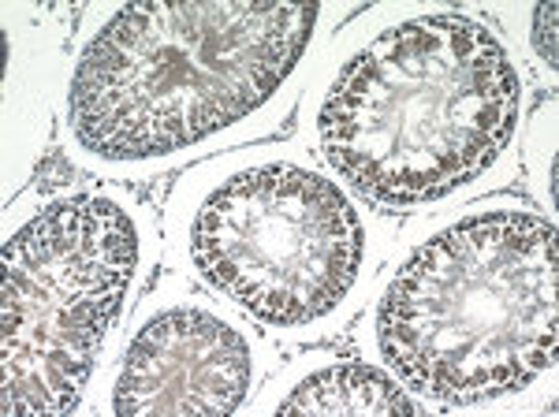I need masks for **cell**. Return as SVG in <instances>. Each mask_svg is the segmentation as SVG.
I'll list each match as a JSON object with an SVG mask.
<instances>
[{"label": "cell", "instance_id": "1", "mask_svg": "<svg viewBox=\"0 0 559 417\" xmlns=\"http://www.w3.org/2000/svg\"><path fill=\"white\" fill-rule=\"evenodd\" d=\"M522 75L485 23L432 12L384 26L336 71L318 150L358 198L418 208L481 179L511 146Z\"/></svg>", "mask_w": 559, "mask_h": 417}, {"label": "cell", "instance_id": "2", "mask_svg": "<svg viewBox=\"0 0 559 417\" xmlns=\"http://www.w3.org/2000/svg\"><path fill=\"white\" fill-rule=\"evenodd\" d=\"M318 4H131L90 38L68 86L75 142L102 160L191 150L254 116L318 31Z\"/></svg>", "mask_w": 559, "mask_h": 417}, {"label": "cell", "instance_id": "3", "mask_svg": "<svg viewBox=\"0 0 559 417\" xmlns=\"http://www.w3.org/2000/svg\"><path fill=\"white\" fill-rule=\"evenodd\" d=\"M556 224L481 208L421 242L377 310L395 377L444 406L515 395L556 366Z\"/></svg>", "mask_w": 559, "mask_h": 417}, {"label": "cell", "instance_id": "4", "mask_svg": "<svg viewBox=\"0 0 559 417\" xmlns=\"http://www.w3.org/2000/svg\"><path fill=\"white\" fill-rule=\"evenodd\" d=\"M0 410L79 406L139 272V224L105 194L57 198L4 242Z\"/></svg>", "mask_w": 559, "mask_h": 417}, {"label": "cell", "instance_id": "5", "mask_svg": "<svg viewBox=\"0 0 559 417\" xmlns=\"http://www.w3.org/2000/svg\"><path fill=\"white\" fill-rule=\"evenodd\" d=\"M198 276L269 329L324 321L358 284L366 228L332 179L265 160L231 171L191 224Z\"/></svg>", "mask_w": 559, "mask_h": 417}, {"label": "cell", "instance_id": "6", "mask_svg": "<svg viewBox=\"0 0 559 417\" xmlns=\"http://www.w3.org/2000/svg\"><path fill=\"white\" fill-rule=\"evenodd\" d=\"M254 384V350L224 317L173 306L150 317L131 339L116 377L112 410L120 417L236 414Z\"/></svg>", "mask_w": 559, "mask_h": 417}, {"label": "cell", "instance_id": "7", "mask_svg": "<svg viewBox=\"0 0 559 417\" xmlns=\"http://www.w3.org/2000/svg\"><path fill=\"white\" fill-rule=\"evenodd\" d=\"M276 414H318V417H414L418 403L403 392L400 380L369 361H336V366L313 369L276 403Z\"/></svg>", "mask_w": 559, "mask_h": 417}, {"label": "cell", "instance_id": "8", "mask_svg": "<svg viewBox=\"0 0 559 417\" xmlns=\"http://www.w3.org/2000/svg\"><path fill=\"white\" fill-rule=\"evenodd\" d=\"M534 45L537 57L548 63V71H556V4H537L534 8Z\"/></svg>", "mask_w": 559, "mask_h": 417}]
</instances>
